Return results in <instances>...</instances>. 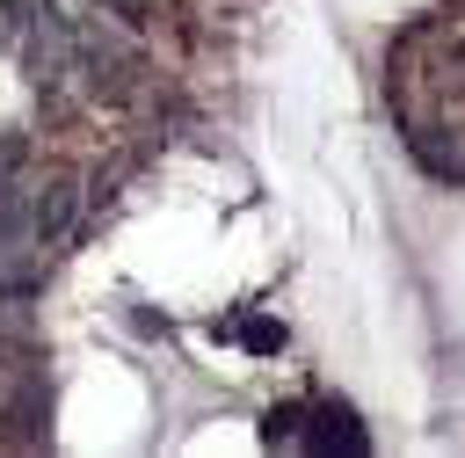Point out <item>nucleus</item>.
I'll list each match as a JSON object with an SVG mask.
<instances>
[{
	"mask_svg": "<svg viewBox=\"0 0 465 458\" xmlns=\"http://www.w3.org/2000/svg\"><path fill=\"white\" fill-rule=\"evenodd\" d=\"M305 414H312V422H298V443L305 451H320V458H363L371 451V436H363V422H356L349 400H320Z\"/></svg>",
	"mask_w": 465,
	"mask_h": 458,
	"instance_id": "obj_1",
	"label": "nucleus"
},
{
	"mask_svg": "<svg viewBox=\"0 0 465 458\" xmlns=\"http://www.w3.org/2000/svg\"><path fill=\"white\" fill-rule=\"evenodd\" d=\"M73 58L87 65V87H94L102 102H124V95H131V73H138V65H131V51L102 44V36H80V44H73Z\"/></svg>",
	"mask_w": 465,
	"mask_h": 458,
	"instance_id": "obj_2",
	"label": "nucleus"
},
{
	"mask_svg": "<svg viewBox=\"0 0 465 458\" xmlns=\"http://www.w3.org/2000/svg\"><path fill=\"white\" fill-rule=\"evenodd\" d=\"M73 211H80V182H44L36 189V204H29V240L36 247H51V240H65V225H73Z\"/></svg>",
	"mask_w": 465,
	"mask_h": 458,
	"instance_id": "obj_3",
	"label": "nucleus"
},
{
	"mask_svg": "<svg viewBox=\"0 0 465 458\" xmlns=\"http://www.w3.org/2000/svg\"><path fill=\"white\" fill-rule=\"evenodd\" d=\"M7 422H15V429H7L15 443H44V422H51V385H44L36 371L15 385V407H7Z\"/></svg>",
	"mask_w": 465,
	"mask_h": 458,
	"instance_id": "obj_4",
	"label": "nucleus"
},
{
	"mask_svg": "<svg viewBox=\"0 0 465 458\" xmlns=\"http://www.w3.org/2000/svg\"><path fill=\"white\" fill-rule=\"evenodd\" d=\"M218 334H232V342L254 349V356H276V349H283V320H269V313H232Z\"/></svg>",
	"mask_w": 465,
	"mask_h": 458,
	"instance_id": "obj_5",
	"label": "nucleus"
},
{
	"mask_svg": "<svg viewBox=\"0 0 465 458\" xmlns=\"http://www.w3.org/2000/svg\"><path fill=\"white\" fill-rule=\"evenodd\" d=\"M298 422H305V407H298V400L269 407V414H262V443H298Z\"/></svg>",
	"mask_w": 465,
	"mask_h": 458,
	"instance_id": "obj_6",
	"label": "nucleus"
},
{
	"mask_svg": "<svg viewBox=\"0 0 465 458\" xmlns=\"http://www.w3.org/2000/svg\"><path fill=\"white\" fill-rule=\"evenodd\" d=\"M22 160H29V138H22V131H7V138H0V182H7Z\"/></svg>",
	"mask_w": 465,
	"mask_h": 458,
	"instance_id": "obj_7",
	"label": "nucleus"
}]
</instances>
